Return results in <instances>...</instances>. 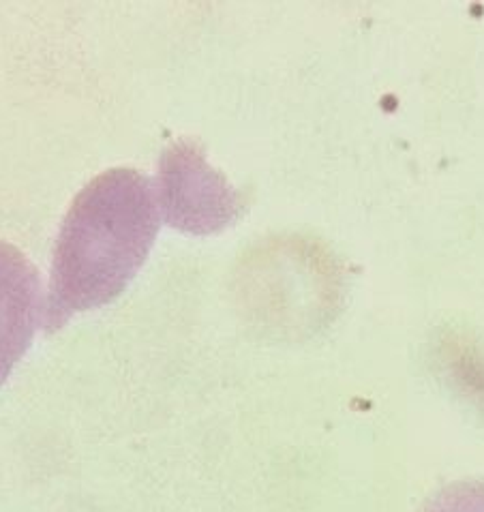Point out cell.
I'll return each instance as SVG.
<instances>
[{"mask_svg": "<svg viewBox=\"0 0 484 512\" xmlns=\"http://www.w3.org/2000/svg\"><path fill=\"white\" fill-rule=\"evenodd\" d=\"M161 228L159 187L133 168H112L75 195L56 236L43 328L114 303L140 273Z\"/></svg>", "mask_w": 484, "mask_h": 512, "instance_id": "cell-1", "label": "cell"}, {"mask_svg": "<svg viewBox=\"0 0 484 512\" xmlns=\"http://www.w3.org/2000/svg\"><path fill=\"white\" fill-rule=\"evenodd\" d=\"M45 318L37 266L11 243L0 240V386L28 352Z\"/></svg>", "mask_w": 484, "mask_h": 512, "instance_id": "cell-2", "label": "cell"}, {"mask_svg": "<svg viewBox=\"0 0 484 512\" xmlns=\"http://www.w3.org/2000/svg\"><path fill=\"white\" fill-rule=\"evenodd\" d=\"M416 512H484V478L455 480L435 491Z\"/></svg>", "mask_w": 484, "mask_h": 512, "instance_id": "cell-3", "label": "cell"}]
</instances>
